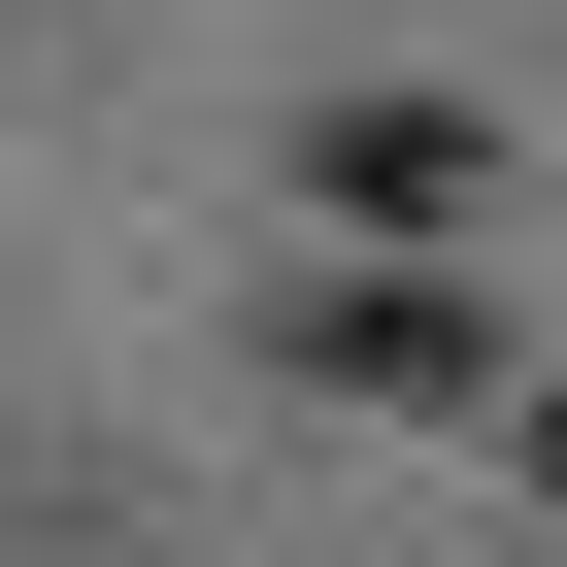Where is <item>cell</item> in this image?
<instances>
[{
    "label": "cell",
    "instance_id": "obj_1",
    "mask_svg": "<svg viewBox=\"0 0 567 567\" xmlns=\"http://www.w3.org/2000/svg\"><path fill=\"white\" fill-rule=\"evenodd\" d=\"M301 167H334V200H368V234H467V200H501V134H467V101H334V134H301Z\"/></svg>",
    "mask_w": 567,
    "mask_h": 567
},
{
    "label": "cell",
    "instance_id": "obj_2",
    "mask_svg": "<svg viewBox=\"0 0 567 567\" xmlns=\"http://www.w3.org/2000/svg\"><path fill=\"white\" fill-rule=\"evenodd\" d=\"M301 368H334V401H467V301H434V267H334Z\"/></svg>",
    "mask_w": 567,
    "mask_h": 567
},
{
    "label": "cell",
    "instance_id": "obj_3",
    "mask_svg": "<svg viewBox=\"0 0 567 567\" xmlns=\"http://www.w3.org/2000/svg\"><path fill=\"white\" fill-rule=\"evenodd\" d=\"M534 501H567V401H534Z\"/></svg>",
    "mask_w": 567,
    "mask_h": 567
}]
</instances>
